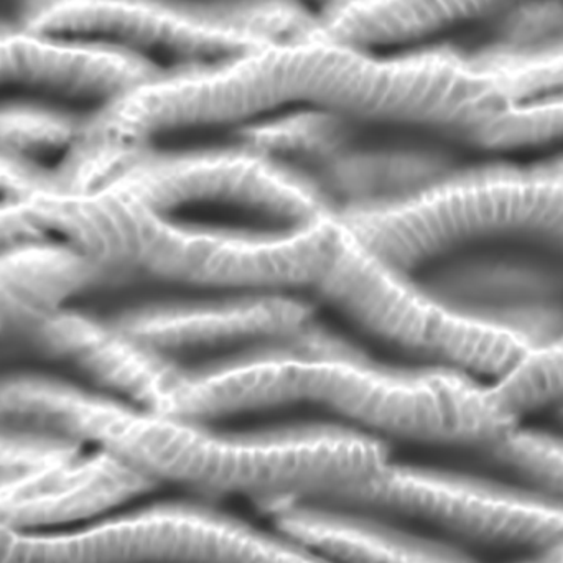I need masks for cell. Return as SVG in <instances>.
Returning <instances> with one entry per match:
<instances>
[{"label":"cell","mask_w":563,"mask_h":563,"mask_svg":"<svg viewBox=\"0 0 563 563\" xmlns=\"http://www.w3.org/2000/svg\"><path fill=\"white\" fill-rule=\"evenodd\" d=\"M338 503L420 522L479 548L525 554L563 542V503L516 482L389 462Z\"/></svg>","instance_id":"ba28073f"},{"label":"cell","mask_w":563,"mask_h":563,"mask_svg":"<svg viewBox=\"0 0 563 563\" xmlns=\"http://www.w3.org/2000/svg\"><path fill=\"white\" fill-rule=\"evenodd\" d=\"M496 402L521 422L526 416L563 407V328L534 341L488 384Z\"/></svg>","instance_id":"e0dca14e"},{"label":"cell","mask_w":563,"mask_h":563,"mask_svg":"<svg viewBox=\"0 0 563 563\" xmlns=\"http://www.w3.org/2000/svg\"><path fill=\"white\" fill-rule=\"evenodd\" d=\"M313 16L300 0H65L26 25L185 63L300 38Z\"/></svg>","instance_id":"52a82bcc"},{"label":"cell","mask_w":563,"mask_h":563,"mask_svg":"<svg viewBox=\"0 0 563 563\" xmlns=\"http://www.w3.org/2000/svg\"><path fill=\"white\" fill-rule=\"evenodd\" d=\"M313 290L361 333L422 366L495 379L532 343L518 328L456 303L384 263L343 224L336 254Z\"/></svg>","instance_id":"5b68a950"},{"label":"cell","mask_w":563,"mask_h":563,"mask_svg":"<svg viewBox=\"0 0 563 563\" xmlns=\"http://www.w3.org/2000/svg\"><path fill=\"white\" fill-rule=\"evenodd\" d=\"M486 453L512 482L563 503V430L526 429L519 423Z\"/></svg>","instance_id":"ac0fdd59"},{"label":"cell","mask_w":563,"mask_h":563,"mask_svg":"<svg viewBox=\"0 0 563 563\" xmlns=\"http://www.w3.org/2000/svg\"><path fill=\"white\" fill-rule=\"evenodd\" d=\"M276 531L328 563H479L445 539L389 521V515L338 501L269 505Z\"/></svg>","instance_id":"4fadbf2b"},{"label":"cell","mask_w":563,"mask_h":563,"mask_svg":"<svg viewBox=\"0 0 563 563\" xmlns=\"http://www.w3.org/2000/svg\"><path fill=\"white\" fill-rule=\"evenodd\" d=\"M512 563H563V542L538 549V551L525 552L518 561Z\"/></svg>","instance_id":"d6986e66"},{"label":"cell","mask_w":563,"mask_h":563,"mask_svg":"<svg viewBox=\"0 0 563 563\" xmlns=\"http://www.w3.org/2000/svg\"><path fill=\"white\" fill-rule=\"evenodd\" d=\"M338 218L364 250L410 274L486 246L539 247L563 257V155L456 167L412 194Z\"/></svg>","instance_id":"3957f363"},{"label":"cell","mask_w":563,"mask_h":563,"mask_svg":"<svg viewBox=\"0 0 563 563\" xmlns=\"http://www.w3.org/2000/svg\"><path fill=\"white\" fill-rule=\"evenodd\" d=\"M554 413L555 420H558L559 426H561V430H563V407L561 409L555 410Z\"/></svg>","instance_id":"7402d4cb"},{"label":"cell","mask_w":563,"mask_h":563,"mask_svg":"<svg viewBox=\"0 0 563 563\" xmlns=\"http://www.w3.org/2000/svg\"><path fill=\"white\" fill-rule=\"evenodd\" d=\"M112 320L161 356L198 367L295 336L314 323V308L298 291L210 290L148 301Z\"/></svg>","instance_id":"9c48e42d"},{"label":"cell","mask_w":563,"mask_h":563,"mask_svg":"<svg viewBox=\"0 0 563 563\" xmlns=\"http://www.w3.org/2000/svg\"><path fill=\"white\" fill-rule=\"evenodd\" d=\"M317 53L318 43L300 36L162 68L89 112L79 139L134 147L177 132L238 129L287 106H305Z\"/></svg>","instance_id":"277c9868"},{"label":"cell","mask_w":563,"mask_h":563,"mask_svg":"<svg viewBox=\"0 0 563 563\" xmlns=\"http://www.w3.org/2000/svg\"><path fill=\"white\" fill-rule=\"evenodd\" d=\"M300 2H314L318 3V5H321V9H323V7L333 5V3L341 2V0H300Z\"/></svg>","instance_id":"44dd1931"},{"label":"cell","mask_w":563,"mask_h":563,"mask_svg":"<svg viewBox=\"0 0 563 563\" xmlns=\"http://www.w3.org/2000/svg\"><path fill=\"white\" fill-rule=\"evenodd\" d=\"M33 343L68 364L89 386L151 412L165 413L188 367L155 353L114 320L59 308L40 324Z\"/></svg>","instance_id":"7c38bea8"},{"label":"cell","mask_w":563,"mask_h":563,"mask_svg":"<svg viewBox=\"0 0 563 563\" xmlns=\"http://www.w3.org/2000/svg\"><path fill=\"white\" fill-rule=\"evenodd\" d=\"M361 125L340 112L301 106L284 114L273 112L241 125L234 141L303 170L301 162L320 168L336 157L356 141Z\"/></svg>","instance_id":"9a60e30c"},{"label":"cell","mask_w":563,"mask_h":563,"mask_svg":"<svg viewBox=\"0 0 563 563\" xmlns=\"http://www.w3.org/2000/svg\"><path fill=\"white\" fill-rule=\"evenodd\" d=\"M75 437L157 486L247 496L267 506L340 501L390 462L384 440L340 422L227 430L151 412L104 393L81 404Z\"/></svg>","instance_id":"7a4b0ae2"},{"label":"cell","mask_w":563,"mask_h":563,"mask_svg":"<svg viewBox=\"0 0 563 563\" xmlns=\"http://www.w3.org/2000/svg\"><path fill=\"white\" fill-rule=\"evenodd\" d=\"M55 99H0V151L46 164L59 161L81 137L89 112Z\"/></svg>","instance_id":"2e32d148"},{"label":"cell","mask_w":563,"mask_h":563,"mask_svg":"<svg viewBox=\"0 0 563 563\" xmlns=\"http://www.w3.org/2000/svg\"><path fill=\"white\" fill-rule=\"evenodd\" d=\"M65 0H19L20 22L30 23Z\"/></svg>","instance_id":"ffe728a7"},{"label":"cell","mask_w":563,"mask_h":563,"mask_svg":"<svg viewBox=\"0 0 563 563\" xmlns=\"http://www.w3.org/2000/svg\"><path fill=\"white\" fill-rule=\"evenodd\" d=\"M95 178L164 213L241 217L266 228H300L336 214L313 175L240 142L197 148L99 144Z\"/></svg>","instance_id":"8992f818"},{"label":"cell","mask_w":563,"mask_h":563,"mask_svg":"<svg viewBox=\"0 0 563 563\" xmlns=\"http://www.w3.org/2000/svg\"><path fill=\"white\" fill-rule=\"evenodd\" d=\"M310 406L377 439L488 452L519 426L472 374L374 360L311 323L250 353L188 367L165 416L217 422Z\"/></svg>","instance_id":"6da1fadb"},{"label":"cell","mask_w":563,"mask_h":563,"mask_svg":"<svg viewBox=\"0 0 563 563\" xmlns=\"http://www.w3.org/2000/svg\"><path fill=\"white\" fill-rule=\"evenodd\" d=\"M157 488L147 476L98 450L75 449L0 479V525L56 529L119 511Z\"/></svg>","instance_id":"8fae6325"},{"label":"cell","mask_w":563,"mask_h":563,"mask_svg":"<svg viewBox=\"0 0 563 563\" xmlns=\"http://www.w3.org/2000/svg\"><path fill=\"white\" fill-rule=\"evenodd\" d=\"M509 0H341L314 13L305 36L350 48L406 45L475 20Z\"/></svg>","instance_id":"5bb4252c"},{"label":"cell","mask_w":563,"mask_h":563,"mask_svg":"<svg viewBox=\"0 0 563 563\" xmlns=\"http://www.w3.org/2000/svg\"><path fill=\"white\" fill-rule=\"evenodd\" d=\"M161 69L148 56L112 43L56 35L20 20H0V91L91 99L101 106Z\"/></svg>","instance_id":"30bf717a"}]
</instances>
